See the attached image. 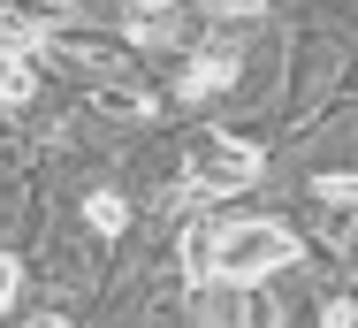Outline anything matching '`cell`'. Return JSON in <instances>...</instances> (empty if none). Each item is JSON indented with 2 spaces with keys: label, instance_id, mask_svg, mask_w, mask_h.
Listing matches in <instances>:
<instances>
[{
  "label": "cell",
  "instance_id": "obj_1",
  "mask_svg": "<svg viewBox=\"0 0 358 328\" xmlns=\"http://www.w3.org/2000/svg\"><path fill=\"white\" fill-rule=\"evenodd\" d=\"M183 260H191V275H206V282L252 290L275 267L297 260V229H282V221H199L183 237Z\"/></svg>",
  "mask_w": 358,
  "mask_h": 328
},
{
  "label": "cell",
  "instance_id": "obj_2",
  "mask_svg": "<svg viewBox=\"0 0 358 328\" xmlns=\"http://www.w3.org/2000/svg\"><path fill=\"white\" fill-rule=\"evenodd\" d=\"M259 145H244V137H229V130H206V137H191L183 145V184L199 198H236V191H252L259 184Z\"/></svg>",
  "mask_w": 358,
  "mask_h": 328
},
{
  "label": "cell",
  "instance_id": "obj_3",
  "mask_svg": "<svg viewBox=\"0 0 358 328\" xmlns=\"http://www.w3.org/2000/svg\"><path fill=\"white\" fill-rule=\"evenodd\" d=\"M199 8L191 0H145L138 15H130V39H145V46H191L199 39Z\"/></svg>",
  "mask_w": 358,
  "mask_h": 328
},
{
  "label": "cell",
  "instance_id": "obj_4",
  "mask_svg": "<svg viewBox=\"0 0 358 328\" xmlns=\"http://www.w3.org/2000/svg\"><path fill=\"white\" fill-rule=\"evenodd\" d=\"M199 328H275V306L259 298V282L252 290L221 282V298H199Z\"/></svg>",
  "mask_w": 358,
  "mask_h": 328
},
{
  "label": "cell",
  "instance_id": "obj_5",
  "mask_svg": "<svg viewBox=\"0 0 358 328\" xmlns=\"http://www.w3.org/2000/svg\"><path fill=\"white\" fill-rule=\"evenodd\" d=\"M229 84H236V46H206L199 62L183 69L176 100H214V92H229Z\"/></svg>",
  "mask_w": 358,
  "mask_h": 328
},
{
  "label": "cell",
  "instance_id": "obj_6",
  "mask_svg": "<svg viewBox=\"0 0 358 328\" xmlns=\"http://www.w3.org/2000/svg\"><path fill=\"white\" fill-rule=\"evenodd\" d=\"M31 92H38V69H31V54L0 46V107H23Z\"/></svg>",
  "mask_w": 358,
  "mask_h": 328
},
{
  "label": "cell",
  "instance_id": "obj_7",
  "mask_svg": "<svg viewBox=\"0 0 358 328\" xmlns=\"http://www.w3.org/2000/svg\"><path fill=\"white\" fill-rule=\"evenodd\" d=\"M84 221H92L99 237H122V229H130V198L122 191H92L84 198Z\"/></svg>",
  "mask_w": 358,
  "mask_h": 328
},
{
  "label": "cell",
  "instance_id": "obj_8",
  "mask_svg": "<svg viewBox=\"0 0 358 328\" xmlns=\"http://www.w3.org/2000/svg\"><path fill=\"white\" fill-rule=\"evenodd\" d=\"M199 15H214V23H244V15H259L267 0H191Z\"/></svg>",
  "mask_w": 358,
  "mask_h": 328
},
{
  "label": "cell",
  "instance_id": "obj_9",
  "mask_svg": "<svg viewBox=\"0 0 358 328\" xmlns=\"http://www.w3.org/2000/svg\"><path fill=\"white\" fill-rule=\"evenodd\" d=\"M313 198H328V206H351V198H358V176H320V184H313Z\"/></svg>",
  "mask_w": 358,
  "mask_h": 328
},
{
  "label": "cell",
  "instance_id": "obj_10",
  "mask_svg": "<svg viewBox=\"0 0 358 328\" xmlns=\"http://www.w3.org/2000/svg\"><path fill=\"white\" fill-rule=\"evenodd\" d=\"M15 290H23V267L0 252V313H8V298H15Z\"/></svg>",
  "mask_w": 358,
  "mask_h": 328
},
{
  "label": "cell",
  "instance_id": "obj_11",
  "mask_svg": "<svg viewBox=\"0 0 358 328\" xmlns=\"http://www.w3.org/2000/svg\"><path fill=\"white\" fill-rule=\"evenodd\" d=\"M31 328H69V321H62V313H38V321H31Z\"/></svg>",
  "mask_w": 358,
  "mask_h": 328
}]
</instances>
